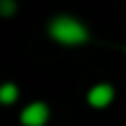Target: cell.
Listing matches in <instances>:
<instances>
[{
  "label": "cell",
  "instance_id": "obj_1",
  "mask_svg": "<svg viewBox=\"0 0 126 126\" xmlns=\"http://www.w3.org/2000/svg\"><path fill=\"white\" fill-rule=\"evenodd\" d=\"M49 35L64 47H80L91 38L86 24L73 16H55L49 22Z\"/></svg>",
  "mask_w": 126,
  "mask_h": 126
},
{
  "label": "cell",
  "instance_id": "obj_2",
  "mask_svg": "<svg viewBox=\"0 0 126 126\" xmlns=\"http://www.w3.org/2000/svg\"><path fill=\"white\" fill-rule=\"evenodd\" d=\"M51 117V109L44 102H31L20 111L22 126H44Z\"/></svg>",
  "mask_w": 126,
  "mask_h": 126
},
{
  "label": "cell",
  "instance_id": "obj_3",
  "mask_svg": "<svg viewBox=\"0 0 126 126\" xmlns=\"http://www.w3.org/2000/svg\"><path fill=\"white\" fill-rule=\"evenodd\" d=\"M115 100V89L113 84L109 82H100V84H93L86 93V102L93 106V109H106L111 102Z\"/></svg>",
  "mask_w": 126,
  "mask_h": 126
},
{
  "label": "cell",
  "instance_id": "obj_4",
  "mask_svg": "<svg viewBox=\"0 0 126 126\" xmlns=\"http://www.w3.org/2000/svg\"><path fill=\"white\" fill-rule=\"evenodd\" d=\"M18 97H20V89H18L13 82H4V84H0V104L11 106V104L18 102Z\"/></svg>",
  "mask_w": 126,
  "mask_h": 126
},
{
  "label": "cell",
  "instance_id": "obj_5",
  "mask_svg": "<svg viewBox=\"0 0 126 126\" xmlns=\"http://www.w3.org/2000/svg\"><path fill=\"white\" fill-rule=\"evenodd\" d=\"M16 11H18L16 0H0V18H11Z\"/></svg>",
  "mask_w": 126,
  "mask_h": 126
}]
</instances>
